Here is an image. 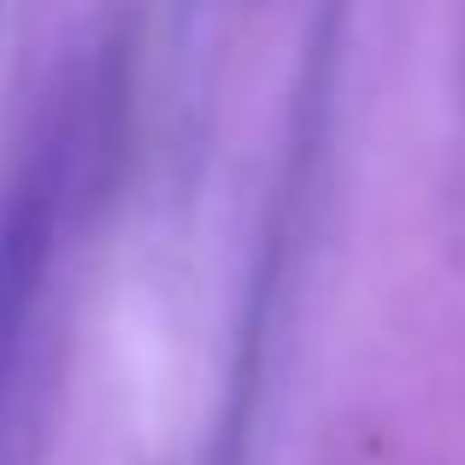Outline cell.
I'll list each match as a JSON object with an SVG mask.
<instances>
[]
</instances>
